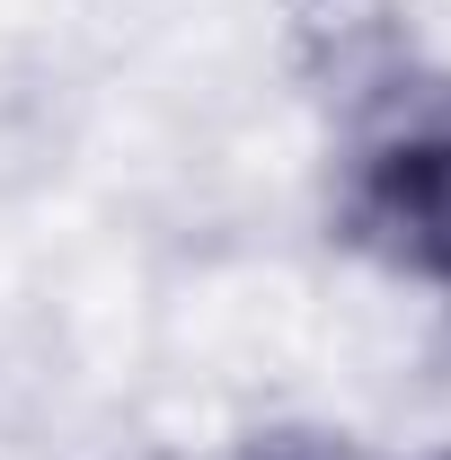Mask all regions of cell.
I'll return each instance as SVG.
<instances>
[{"label":"cell","instance_id":"obj_1","mask_svg":"<svg viewBox=\"0 0 451 460\" xmlns=\"http://www.w3.org/2000/svg\"><path fill=\"white\" fill-rule=\"evenodd\" d=\"M337 239L407 284H451V71H407L345 124Z\"/></svg>","mask_w":451,"mask_h":460},{"label":"cell","instance_id":"obj_2","mask_svg":"<svg viewBox=\"0 0 451 460\" xmlns=\"http://www.w3.org/2000/svg\"><path fill=\"white\" fill-rule=\"evenodd\" d=\"M248 460H328V452H310V443H266V452H248Z\"/></svg>","mask_w":451,"mask_h":460},{"label":"cell","instance_id":"obj_3","mask_svg":"<svg viewBox=\"0 0 451 460\" xmlns=\"http://www.w3.org/2000/svg\"><path fill=\"white\" fill-rule=\"evenodd\" d=\"M434 460H451V452H434Z\"/></svg>","mask_w":451,"mask_h":460}]
</instances>
